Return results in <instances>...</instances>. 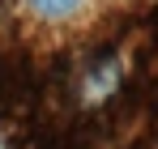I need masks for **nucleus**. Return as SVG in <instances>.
I'll return each instance as SVG.
<instances>
[{"label":"nucleus","mask_w":158,"mask_h":149,"mask_svg":"<svg viewBox=\"0 0 158 149\" xmlns=\"http://www.w3.org/2000/svg\"><path fill=\"white\" fill-rule=\"evenodd\" d=\"M30 4H34V13H39V17H69L81 0H30Z\"/></svg>","instance_id":"1"}]
</instances>
